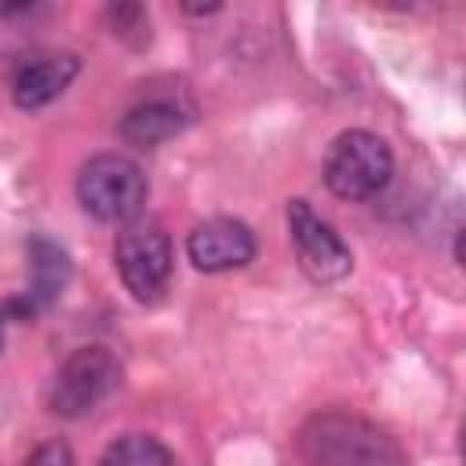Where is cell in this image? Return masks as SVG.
<instances>
[{"label": "cell", "mask_w": 466, "mask_h": 466, "mask_svg": "<svg viewBox=\"0 0 466 466\" xmlns=\"http://www.w3.org/2000/svg\"><path fill=\"white\" fill-rule=\"evenodd\" d=\"M120 382V364L102 346H84L62 360L51 379L47 408L58 419H84L91 415Z\"/></svg>", "instance_id": "obj_5"}, {"label": "cell", "mask_w": 466, "mask_h": 466, "mask_svg": "<svg viewBox=\"0 0 466 466\" xmlns=\"http://www.w3.org/2000/svg\"><path fill=\"white\" fill-rule=\"evenodd\" d=\"M29 258H33V280H29V288L22 295H15V299H7L0 306L4 320H29V317H36L40 309H47L62 295V288L69 280V255L55 240L36 237L29 244Z\"/></svg>", "instance_id": "obj_9"}, {"label": "cell", "mask_w": 466, "mask_h": 466, "mask_svg": "<svg viewBox=\"0 0 466 466\" xmlns=\"http://www.w3.org/2000/svg\"><path fill=\"white\" fill-rule=\"evenodd\" d=\"M255 233L248 222L229 218V215H215L204 218L200 226H193V233L186 237V255L200 273H226V269H240L255 258Z\"/></svg>", "instance_id": "obj_8"}, {"label": "cell", "mask_w": 466, "mask_h": 466, "mask_svg": "<svg viewBox=\"0 0 466 466\" xmlns=\"http://www.w3.org/2000/svg\"><path fill=\"white\" fill-rule=\"evenodd\" d=\"M309 466H404L397 441L350 411H320L299 430Z\"/></svg>", "instance_id": "obj_1"}, {"label": "cell", "mask_w": 466, "mask_h": 466, "mask_svg": "<svg viewBox=\"0 0 466 466\" xmlns=\"http://www.w3.org/2000/svg\"><path fill=\"white\" fill-rule=\"evenodd\" d=\"M288 233H291V244H295L299 269L313 284H339L353 269V255H350L346 240L302 197H295L288 204Z\"/></svg>", "instance_id": "obj_6"}, {"label": "cell", "mask_w": 466, "mask_h": 466, "mask_svg": "<svg viewBox=\"0 0 466 466\" xmlns=\"http://www.w3.org/2000/svg\"><path fill=\"white\" fill-rule=\"evenodd\" d=\"M197 120V102L189 98V91L182 84L171 87H157L149 84L120 116V135L131 146L142 149H157L164 142H171L175 135H182L189 124Z\"/></svg>", "instance_id": "obj_7"}, {"label": "cell", "mask_w": 466, "mask_h": 466, "mask_svg": "<svg viewBox=\"0 0 466 466\" xmlns=\"http://www.w3.org/2000/svg\"><path fill=\"white\" fill-rule=\"evenodd\" d=\"M98 466H175V455L149 433H124L102 451Z\"/></svg>", "instance_id": "obj_11"}, {"label": "cell", "mask_w": 466, "mask_h": 466, "mask_svg": "<svg viewBox=\"0 0 466 466\" xmlns=\"http://www.w3.org/2000/svg\"><path fill=\"white\" fill-rule=\"evenodd\" d=\"M80 73L76 55H40L25 62L11 80V98L18 109H44L51 106Z\"/></svg>", "instance_id": "obj_10"}, {"label": "cell", "mask_w": 466, "mask_h": 466, "mask_svg": "<svg viewBox=\"0 0 466 466\" xmlns=\"http://www.w3.org/2000/svg\"><path fill=\"white\" fill-rule=\"evenodd\" d=\"M149 182L124 153H95L76 175V200L98 222H131L142 215Z\"/></svg>", "instance_id": "obj_3"}, {"label": "cell", "mask_w": 466, "mask_h": 466, "mask_svg": "<svg viewBox=\"0 0 466 466\" xmlns=\"http://www.w3.org/2000/svg\"><path fill=\"white\" fill-rule=\"evenodd\" d=\"M29 466H76V462H73V451L62 441H51V444L36 448V455L29 459Z\"/></svg>", "instance_id": "obj_12"}, {"label": "cell", "mask_w": 466, "mask_h": 466, "mask_svg": "<svg viewBox=\"0 0 466 466\" xmlns=\"http://www.w3.org/2000/svg\"><path fill=\"white\" fill-rule=\"evenodd\" d=\"M113 262H116V273H120L124 288L138 302H153L167 288L171 266H175L167 229L149 215H138V218L124 222L116 240H113Z\"/></svg>", "instance_id": "obj_4"}, {"label": "cell", "mask_w": 466, "mask_h": 466, "mask_svg": "<svg viewBox=\"0 0 466 466\" xmlns=\"http://www.w3.org/2000/svg\"><path fill=\"white\" fill-rule=\"evenodd\" d=\"M393 178V153L386 138L350 127L331 138L324 153V186L342 200H371Z\"/></svg>", "instance_id": "obj_2"}]
</instances>
